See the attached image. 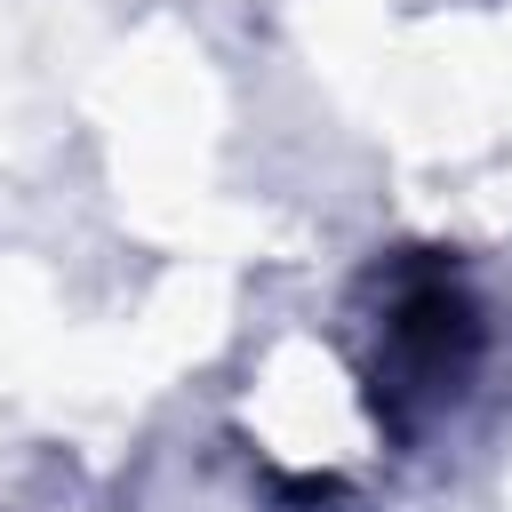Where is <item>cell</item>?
Masks as SVG:
<instances>
[{
	"label": "cell",
	"mask_w": 512,
	"mask_h": 512,
	"mask_svg": "<svg viewBox=\"0 0 512 512\" xmlns=\"http://www.w3.org/2000/svg\"><path fill=\"white\" fill-rule=\"evenodd\" d=\"M480 352V312L448 280H408L392 296V320L376 336V384L384 400H448Z\"/></svg>",
	"instance_id": "cell-1"
}]
</instances>
